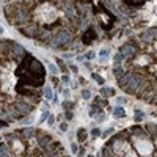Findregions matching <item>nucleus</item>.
Segmentation results:
<instances>
[{
	"label": "nucleus",
	"mask_w": 157,
	"mask_h": 157,
	"mask_svg": "<svg viewBox=\"0 0 157 157\" xmlns=\"http://www.w3.org/2000/svg\"><path fill=\"white\" fill-rule=\"evenodd\" d=\"M123 61H124V57H123V55L120 54V52H118V54H115V55H113V63H115V64H121Z\"/></svg>",
	"instance_id": "nucleus-21"
},
{
	"label": "nucleus",
	"mask_w": 157,
	"mask_h": 157,
	"mask_svg": "<svg viewBox=\"0 0 157 157\" xmlns=\"http://www.w3.org/2000/svg\"><path fill=\"white\" fill-rule=\"evenodd\" d=\"M61 107H63L64 110H72V109L75 107V102H72V101H64V102L61 104Z\"/></svg>",
	"instance_id": "nucleus-19"
},
{
	"label": "nucleus",
	"mask_w": 157,
	"mask_h": 157,
	"mask_svg": "<svg viewBox=\"0 0 157 157\" xmlns=\"http://www.w3.org/2000/svg\"><path fill=\"white\" fill-rule=\"evenodd\" d=\"M2 33H3V29H2V27H0V35H2Z\"/></svg>",
	"instance_id": "nucleus-40"
},
{
	"label": "nucleus",
	"mask_w": 157,
	"mask_h": 157,
	"mask_svg": "<svg viewBox=\"0 0 157 157\" xmlns=\"http://www.w3.org/2000/svg\"><path fill=\"white\" fill-rule=\"evenodd\" d=\"M124 72H126V69L121 66V64H116V66L113 68V75H115L116 78H120V77H121Z\"/></svg>",
	"instance_id": "nucleus-15"
},
{
	"label": "nucleus",
	"mask_w": 157,
	"mask_h": 157,
	"mask_svg": "<svg viewBox=\"0 0 157 157\" xmlns=\"http://www.w3.org/2000/svg\"><path fill=\"white\" fill-rule=\"evenodd\" d=\"M61 91H63V96H64V98H68V96H69V90H68V88H63Z\"/></svg>",
	"instance_id": "nucleus-38"
},
{
	"label": "nucleus",
	"mask_w": 157,
	"mask_h": 157,
	"mask_svg": "<svg viewBox=\"0 0 157 157\" xmlns=\"http://www.w3.org/2000/svg\"><path fill=\"white\" fill-rule=\"evenodd\" d=\"M98 36H96V32H94V29L93 27H90L88 30H86V33L83 35V43L85 44H90L91 41H94Z\"/></svg>",
	"instance_id": "nucleus-11"
},
{
	"label": "nucleus",
	"mask_w": 157,
	"mask_h": 157,
	"mask_svg": "<svg viewBox=\"0 0 157 157\" xmlns=\"http://www.w3.org/2000/svg\"><path fill=\"white\" fill-rule=\"evenodd\" d=\"M140 41L145 43V44H152L154 41H157V27L143 32V33L140 35Z\"/></svg>",
	"instance_id": "nucleus-9"
},
{
	"label": "nucleus",
	"mask_w": 157,
	"mask_h": 157,
	"mask_svg": "<svg viewBox=\"0 0 157 157\" xmlns=\"http://www.w3.org/2000/svg\"><path fill=\"white\" fill-rule=\"evenodd\" d=\"M86 137H88V132L85 129H78V132H77V140L80 141V143H83L85 140H86Z\"/></svg>",
	"instance_id": "nucleus-16"
},
{
	"label": "nucleus",
	"mask_w": 157,
	"mask_h": 157,
	"mask_svg": "<svg viewBox=\"0 0 157 157\" xmlns=\"http://www.w3.org/2000/svg\"><path fill=\"white\" fill-rule=\"evenodd\" d=\"M82 2H91V0H82Z\"/></svg>",
	"instance_id": "nucleus-41"
},
{
	"label": "nucleus",
	"mask_w": 157,
	"mask_h": 157,
	"mask_svg": "<svg viewBox=\"0 0 157 157\" xmlns=\"http://www.w3.org/2000/svg\"><path fill=\"white\" fill-rule=\"evenodd\" d=\"M137 52H138V49H137V46H134L132 43H126V44H123V46L120 47V54L124 57V60L132 58Z\"/></svg>",
	"instance_id": "nucleus-7"
},
{
	"label": "nucleus",
	"mask_w": 157,
	"mask_h": 157,
	"mask_svg": "<svg viewBox=\"0 0 157 157\" xmlns=\"http://www.w3.org/2000/svg\"><path fill=\"white\" fill-rule=\"evenodd\" d=\"M116 102H118V104H126V102H127V99H126V98H118V99H116Z\"/></svg>",
	"instance_id": "nucleus-37"
},
{
	"label": "nucleus",
	"mask_w": 157,
	"mask_h": 157,
	"mask_svg": "<svg viewBox=\"0 0 157 157\" xmlns=\"http://www.w3.org/2000/svg\"><path fill=\"white\" fill-rule=\"evenodd\" d=\"M36 141H38V146H41V148H47L50 143H52V137L49 134H46L44 130H36Z\"/></svg>",
	"instance_id": "nucleus-8"
},
{
	"label": "nucleus",
	"mask_w": 157,
	"mask_h": 157,
	"mask_svg": "<svg viewBox=\"0 0 157 157\" xmlns=\"http://www.w3.org/2000/svg\"><path fill=\"white\" fill-rule=\"evenodd\" d=\"M134 120L137 121V123H140V121H143V120H145V112H143V110H135V113H134Z\"/></svg>",
	"instance_id": "nucleus-18"
},
{
	"label": "nucleus",
	"mask_w": 157,
	"mask_h": 157,
	"mask_svg": "<svg viewBox=\"0 0 157 157\" xmlns=\"http://www.w3.org/2000/svg\"><path fill=\"white\" fill-rule=\"evenodd\" d=\"M107 146L113 151V154L118 155H138V152L132 149V143L129 141V135L126 134V130L113 135V138L107 141Z\"/></svg>",
	"instance_id": "nucleus-3"
},
{
	"label": "nucleus",
	"mask_w": 157,
	"mask_h": 157,
	"mask_svg": "<svg viewBox=\"0 0 157 157\" xmlns=\"http://www.w3.org/2000/svg\"><path fill=\"white\" fill-rule=\"evenodd\" d=\"M91 78H94L96 83H99V85H104V83H105L104 77H101V75H98V74H91Z\"/></svg>",
	"instance_id": "nucleus-22"
},
{
	"label": "nucleus",
	"mask_w": 157,
	"mask_h": 157,
	"mask_svg": "<svg viewBox=\"0 0 157 157\" xmlns=\"http://www.w3.org/2000/svg\"><path fill=\"white\" fill-rule=\"evenodd\" d=\"M6 154H10V149L6 148L5 143H0V155H6Z\"/></svg>",
	"instance_id": "nucleus-23"
},
{
	"label": "nucleus",
	"mask_w": 157,
	"mask_h": 157,
	"mask_svg": "<svg viewBox=\"0 0 157 157\" xmlns=\"http://www.w3.org/2000/svg\"><path fill=\"white\" fill-rule=\"evenodd\" d=\"M91 135H93V137H101V129L94 127L93 130H91Z\"/></svg>",
	"instance_id": "nucleus-31"
},
{
	"label": "nucleus",
	"mask_w": 157,
	"mask_h": 157,
	"mask_svg": "<svg viewBox=\"0 0 157 157\" xmlns=\"http://www.w3.org/2000/svg\"><path fill=\"white\" fill-rule=\"evenodd\" d=\"M61 82H63V85H68L71 80H69V75L66 74V72H64L63 75H61Z\"/></svg>",
	"instance_id": "nucleus-29"
},
{
	"label": "nucleus",
	"mask_w": 157,
	"mask_h": 157,
	"mask_svg": "<svg viewBox=\"0 0 157 157\" xmlns=\"http://www.w3.org/2000/svg\"><path fill=\"white\" fill-rule=\"evenodd\" d=\"M113 116H115V118H124V116H126V110H124V107H121V105L113 107Z\"/></svg>",
	"instance_id": "nucleus-14"
},
{
	"label": "nucleus",
	"mask_w": 157,
	"mask_h": 157,
	"mask_svg": "<svg viewBox=\"0 0 157 157\" xmlns=\"http://www.w3.org/2000/svg\"><path fill=\"white\" fill-rule=\"evenodd\" d=\"M94 118H96L98 123H102V121H105V113H101V112H99V113L94 115Z\"/></svg>",
	"instance_id": "nucleus-24"
},
{
	"label": "nucleus",
	"mask_w": 157,
	"mask_h": 157,
	"mask_svg": "<svg viewBox=\"0 0 157 157\" xmlns=\"http://www.w3.org/2000/svg\"><path fill=\"white\" fill-rule=\"evenodd\" d=\"M47 116H49V113H47V112H44V113L41 115V120H38V121H39V123H44V121L47 120Z\"/></svg>",
	"instance_id": "nucleus-34"
},
{
	"label": "nucleus",
	"mask_w": 157,
	"mask_h": 157,
	"mask_svg": "<svg viewBox=\"0 0 157 157\" xmlns=\"http://www.w3.org/2000/svg\"><path fill=\"white\" fill-rule=\"evenodd\" d=\"M60 130L64 134V132H68V123H61L60 124Z\"/></svg>",
	"instance_id": "nucleus-32"
},
{
	"label": "nucleus",
	"mask_w": 157,
	"mask_h": 157,
	"mask_svg": "<svg viewBox=\"0 0 157 157\" xmlns=\"http://www.w3.org/2000/svg\"><path fill=\"white\" fill-rule=\"evenodd\" d=\"M116 91L113 88H109V86H102L101 88V96L102 98H110V96H115Z\"/></svg>",
	"instance_id": "nucleus-13"
},
{
	"label": "nucleus",
	"mask_w": 157,
	"mask_h": 157,
	"mask_svg": "<svg viewBox=\"0 0 157 157\" xmlns=\"http://www.w3.org/2000/svg\"><path fill=\"white\" fill-rule=\"evenodd\" d=\"M71 151H72L74 154H77V152H78V146L75 145V143H72V145H71Z\"/></svg>",
	"instance_id": "nucleus-35"
},
{
	"label": "nucleus",
	"mask_w": 157,
	"mask_h": 157,
	"mask_svg": "<svg viewBox=\"0 0 157 157\" xmlns=\"http://www.w3.org/2000/svg\"><path fill=\"white\" fill-rule=\"evenodd\" d=\"M5 126H8L5 121H0V127H5Z\"/></svg>",
	"instance_id": "nucleus-39"
},
{
	"label": "nucleus",
	"mask_w": 157,
	"mask_h": 157,
	"mask_svg": "<svg viewBox=\"0 0 157 157\" xmlns=\"http://www.w3.org/2000/svg\"><path fill=\"white\" fill-rule=\"evenodd\" d=\"M44 94H46V98L47 99H52V101H55L57 98H55V94H54V91H52V88L49 86V85H46L44 86Z\"/></svg>",
	"instance_id": "nucleus-17"
},
{
	"label": "nucleus",
	"mask_w": 157,
	"mask_h": 157,
	"mask_svg": "<svg viewBox=\"0 0 157 157\" xmlns=\"http://www.w3.org/2000/svg\"><path fill=\"white\" fill-rule=\"evenodd\" d=\"M47 123H49L50 126H54V124H55V118L52 116V115H50V116H47Z\"/></svg>",
	"instance_id": "nucleus-33"
},
{
	"label": "nucleus",
	"mask_w": 157,
	"mask_h": 157,
	"mask_svg": "<svg viewBox=\"0 0 157 157\" xmlns=\"http://www.w3.org/2000/svg\"><path fill=\"white\" fill-rule=\"evenodd\" d=\"M145 130L148 132L149 137H155V135H157V124H154V123H148V124L145 126Z\"/></svg>",
	"instance_id": "nucleus-12"
},
{
	"label": "nucleus",
	"mask_w": 157,
	"mask_h": 157,
	"mask_svg": "<svg viewBox=\"0 0 157 157\" xmlns=\"http://www.w3.org/2000/svg\"><path fill=\"white\" fill-rule=\"evenodd\" d=\"M58 16H60L58 10L49 3H44L36 10V21L39 24H54L58 19Z\"/></svg>",
	"instance_id": "nucleus-4"
},
{
	"label": "nucleus",
	"mask_w": 157,
	"mask_h": 157,
	"mask_svg": "<svg viewBox=\"0 0 157 157\" xmlns=\"http://www.w3.org/2000/svg\"><path fill=\"white\" fill-rule=\"evenodd\" d=\"M64 115H66V120H68V121L72 120V112H71V110H66V113H64Z\"/></svg>",
	"instance_id": "nucleus-36"
},
{
	"label": "nucleus",
	"mask_w": 157,
	"mask_h": 157,
	"mask_svg": "<svg viewBox=\"0 0 157 157\" xmlns=\"http://www.w3.org/2000/svg\"><path fill=\"white\" fill-rule=\"evenodd\" d=\"M132 58H134L132 60V64H134L135 68H140V69H146L149 64L154 61V58L148 54V52H146V54H140V55L135 54Z\"/></svg>",
	"instance_id": "nucleus-6"
},
{
	"label": "nucleus",
	"mask_w": 157,
	"mask_h": 157,
	"mask_svg": "<svg viewBox=\"0 0 157 157\" xmlns=\"http://www.w3.org/2000/svg\"><path fill=\"white\" fill-rule=\"evenodd\" d=\"M71 39H72L71 32L61 29V30L57 32L55 36H52V38L49 39V44H50L52 47H60L61 44H68V43H71Z\"/></svg>",
	"instance_id": "nucleus-5"
},
{
	"label": "nucleus",
	"mask_w": 157,
	"mask_h": 157,
	"mask_svg": "<svg viewBox=\"0 0 157 157\" xmlns=\"http://www.w3.org/2000/svg\"><path fill=\"white\" fill-rule=\"evenodd\" d=\"M49 71H50V74H52V75H58L60 68H58V66H55L54 63H49Z\"/></svg>",
	"instance_id": "nucleus-20"
},
{
	"label": "nucleus",
	"mask_w": 157,
	"mask_h": 157,
	"mask_svg": "<svg viewBox=\"0 0 157 157\" xmlns=\"http://www.w3.org/2000/svg\"><path fill=\"white\" fill-rule=\"evenodd\" d=\"M17 134H19L22 138H25V140H30V138H33V137H35L36 130H35L33 127H25V129H21V130H17Z\"/></svg>",
	"instance_id": "nucleus-10"
},
{
	"label": "nucleus",
	"mask_w": 157,
	"mask_h": 157,
	"mask_svg": "<svg viewBox=\"0 0 157 157\" xmlns=\"http://www.w3.org/2000/svg\"><path fill=\"white\" fill-rule=\"evenodd\" d=\"M58 68H60V71H61L63 74H64V72L68 71V66H66V64L63 63V60H58Z\"/></svg>",
	"instance_id": "nucleus-26"
},
{
	"label": "nucleus",
	"mask_w": 157,
	"mask_h": 157,
	"mask_svg": "<svg viewBox=\"0 0 157 157\" xmlns=\"http://www.w3.org/2000/svg\"><path fill=\"white\" fill-rule=\"evenodd\" d=\"M82 98H83L85 101L91 99V91H90V90H82Z\"/></svg>",
	"instance_id": "nucleus-25"
},
{
	"label": "nucleus",
	"mask_w": 157,
	"mask_h": 157,
	"mask_svg": "<svg viewBox=\"0 0 157 157\" xmlns=\"http://www.w3.org/2000/svg\"><path fill=\"white\" fill-rule=\"evenodd\" d=\"M129 132H130V141H132V146L135 148V151L138 154H141V155H151V154H154L152 138L148 135L145 127L132 126L129 129Z\"/></svg>",
	"instance_id": "nucleus-2"
},
{
	"label": "nucleus",
	"mask_w": 157,
	"mask_h": 157,
	"mask_svg": "<svg viewBox=\"0 0 157 157\" xmlns=\"http://www.w3.org/2000/svg\"><path fill=\"white\" fill-rule=\"evenodd\" d=\"M94 55H96L94 52H93V50H90V52H86V54H85L83 57H85V60H88V61H90V60H93V58H94Z\"/></svg>",
	"instance_id": "nucleus-27"
},
{
	"label": "nucleus",
	"mask_w": 157,
	"mask_h": 157,
	"mask_svg": "<svg viewBox=\"0 0 157 157\" xmlns=\"http://www.w3.org/2000/svg\"><path fill=\"white\" fill-rule=\"evenodd\" d=\"M113 132H115V129H112V127H110V129H107V130H105V132H104V134H101V137H104V138H105V137L112 135Z\"/></svg>",
	"instance_id": "nucleus-30"
},
{
	"label": "nucleus",
	"mask_w": 157,
	"mask_h": 157,
	"mask_svg": "<svg viewBox=\"0 0 157 157\" xmlns=\"http://www.w3.org/2000/svg\"><path fill=\"white\" fill-rule=\"evenodd\" d=\"M44 75L46 72H44L43 63L25 52L22 61L19 63V66L16 69V77L19 78V83L32 86V88H38L44 83Z\"/></svg>",
	"instance_id": "nucleus-1"
},
{
	"label": "nucleus",
	"mask_w": 157,
	"mask_h": 157,
	"mask_svg": "<svg viewBox=\"0 0 157 157\" xmlns=\"http://www.w3.org/2000/svg\"><path fill=\"white\" fill-rule=\"evenodd\" d=\"M109 54H110V52H109V49H101V50H99V57L107 58V57H109Z\"/></svg>",
	"instance_id": "nucleus-28"
}]
</instances>
